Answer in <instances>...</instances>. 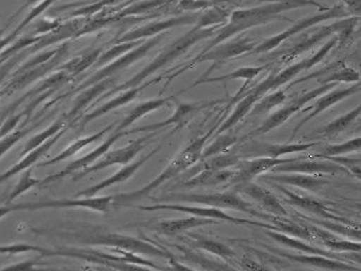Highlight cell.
Returning <instances> with one entry per match:
<instances>
[{
  "label": "cell",
  "instance_id": "49",
  "mask_svg": "<svg viewBox=\"0 0 361 271\" xmlns=\"http://www.w3.org/2000/svg\"><path fill=\"white\" fill-rule=\"evenodd\" d=\"M34 251V253H40L41 257L45 255L46 248L41 246H32L28 243H16L12 246H0V255H18V253H25Z\"/></svg>",
  "mask_w": 361,
  "mask_h": 271
},
{
  "label": "cell",
  "instance_id": "22",
  "mask_svg": "<svg viewBox=\"0 0 361 271\" xmlns=\"http://www.w3.org/2000/svg\"><path fill=\"white\" fill-rule=\"evenodd\" d=\"M317 145L316 143H294V144H255L247 150L246 157L255 158L278 159L284 155L305 152Z\"/></svg>",
  "mask_w": 361,
  "mask_h": 271
},
{
  "label": "cell",
  "instance_id": "54",
  "mask_svg": "<svg viewBox=\"0 0 361 271\" xmlns=\"http://www.w3.org/2000/svg\"><path fill=\"white\" fill-rule=\"evenodd\" d=\"M42 1L43 0H24V2L22 4L20 8H19L18 10H17L16 12H15L14 14H13L12 16L8 18V20L6 21V28H4L1 32H4V30L8 28V24L13 23V21L15 20V18H17V17H18L24 10H26V8H32V6H37V4H40V2Z\"/></svg>",
  "mask_w": 361,
  "mask_h": 271
},
{
  "label": "cell",
  "instance_id": "52",
  "mask_svg": "<svg viewBox=\"0 0 361 271\" xmlns=\"http://www.w3.org/2000/svg\"><path fill=\"white\" fill-rule=\"evenodd\" d=\"M24 113L18 114V115L11 116L10 118L4 121V124L0 126V139L10 135V133L18 126L20 122L21 118L23 117Z\"/></svg>",
  "mask_w": 361,
  "mask_h": 271
},
{
  "label": "cell",
  "instance_id": "57",
  "mask_svg": "<svg viewBox=\"0 0 361 271\" xmlns=\"http://www.w3.org/2000/svg\"><path fill=\"white\" fill-rule=\"evenodd\" d=\"M349 1V6L354 13L360 15V0H348Z\"/></svg>",
  "mask_w": 361,
  "mask_h": 271
},
{
  "label": "cell",
  "instance_id": "37",
  "mask_svg": "<svg viewBox=\"0 0 361 271\" xmlns=\"http://www.w3.org/2000/svg\"><path fill=\"white\" fill-rule=\"evenodd\" d=\"M65 126V119L60 118L58 121L54 122V124H51L49 128H46V130L42 131V132L39 133V134L35 135L34 137L30 138V139L28 140L27 143L24 146L23 152H21L20 156H25L28 152H30L32 150L38 148L39 146L42 145V144L45 143V142L47 141V140H49L50 138L54 137V136L60 133L61 131L64 130Z\"/></svg>",
  "mask_w": 361,
  "mask_h": 271
},
{
  "label": "cell",
  "instance_id": "23",
  "mask_svg": "<svg viewBox=\"0 0 361 271\" xmlns=\"http://www.w3.org/2000/svg\"><path fill=\"white\" fill-rule=\"evenodd\" d=\"M66 128L64 130L61 131L60 133H58L54 137L50 138L49 140L43 143L42 145L39 146L36 150H32V152H28L27 155L24 156V158L21 159L18 163L15 164L14 166H12V168L8 170V171L4 172V174H0V183H4V181H8V179L12 178V176H16V174H20V172L24 171V170L28 169V168L32 167L35 163L39 161L56 142L59 141L61 137H62L63 134H64Z\"/></svg>",
  "mask_w": 361,
  "mask_h": 271
},
{
  "label": "cell",
  "instance_id": "43",
  "mask_svg": "<svg viewBox=\"0 0 361 271\" xmlns=\"http://www.w3.org/2000/svg\"><path fill=\"white\" fill-rule=\"evenodd\" d=\"M361 147L360 137L355 138V139L349 140L345 143L336 144V145H329L322 150V154L319 155V158L323 157H336L343 156L349 152H358Z\"/></svg>",
  "mask_w": 361,
  "mask_h": 271
},
{
  "label": "cell",
  "instance_id": "53",
  "mask_svg": "<svg viewBox=\"0 0 361 271\" xmlns=\"http://www.w3.org/2000/svg\"><path fill=\"white\" fill-rule=\"evenodd\" d=\"M38 264H40L39 261H35V260H30V261L21 262V263L14 264V265L6 266V267L1 268V271H27L32 270L34 267H36Z\"/></svg>",
  "mask_w": 361,
  "mask_h": 271
},
{
  "label": "cell",
  "instance_id": "7",
  "mask_svg": "<svg viewBox=\"0 0 361 271\" xmlns=\"http://www.w3.org/2000/svg\"><path fill=\"white\" fill-rule=\"evenodd\" d=\"M159 202L196 203L219 209L238 210L252 216H264L253 209L252 205L245 202L236 192L213 194H171L159 200Z\"/></svg>",
  "mask_w": 361,
  "mask_h": 271
},
{
  "label": "cell",
  "instance_id": "27",
  "mask_svg": "<svg viewBox=\"0 0 361 271\" xmlns=\"http://www.w3.org/2000/svg\"><path fill=\"white\" fill-rule=\"evenodd\" d=\"M262 181H275V183H282V185L295 186V187L301 188V189L308 190V191L317 192L321 189L323 186L328 183L327 181L310 176V174H283V176H262Z\"/></svg>",
  "mask_w": 361,
  "mask_h": 271
},
{
  "label": "cell",
  "instance_id": "39",
  "mask_svg": "<svg viewBox=\"0 0 361 271\" xmlns=\"http://www.w3.org/2000/svg\"><path fill=\"white\" fill-rule=\"evenodd\" d=\"M286 100V95L283 90H275L273 93L267 94L259 102H256L252 110L250 111V115L257 116L266 114L269 111L272 110V109L283 104Z\"/></svg>",
  "mask_w": 361,
  "mask_h": 271
},
{
  "label": "cell",
  "instance_id": "51",
  "mask_svg": "<svg viewBox=\"0 0 361 271\" xmlns=\"http://www.w3.org/2000/svg\"><path fill=\"white\" fill-rule=\"evenodd\" d=\"M323 158L338 164L341 167L345 168L348 172H351L352 174L360 179V159L343 158V157L338 156L323 157Z\"/></svg>",
  "mask_w": 361,
  "mask_h": 271
},
{
  "label": "cell",
  "instance_id": "44",
  "mask_svg": "<svg viewBox=\"0 0 361 271\" xmlns=\"http://www.w3.org/2000/svg\"><path fill=\"white\" fill-rule=\"evenodd\" d=\"M141 41H133V42H126V43H117V45L113 46L109 48L107 52L99 56L98 60L96 61L95 65L98 67L104 66L106 63L111 62L114 59H118L121 56L122 54H126L129 50L133 49L141 44Z\"/></svg>",
  "mask_w": 361,
  "mask_h": 271
},
{
  "label": "cell",
  "instance_id": "13",
  "mask_svg": "<svg viewBox=\"0 0 361 271\" xmlns=\"http://www.w3.org/2000/svg\"><path fill=\"white\" fill-rule=\"evenodd\" d=\"M221 102V100H211V102H196V104H179L177 106L176 110L171 117L164 121L157 122V124H149V126H141V128H133V130L128 131V135L135 134V133H144V132H157L161 128H166V126H175V131L185 126L190 120L196 115L197 113L200 112L203 109L209 108L214 104Z\"/></svg>",
  "mask_w": 361,
  "mask_h": 271
},
{
  "label": "cell",
  "instance_id": "47",
  "mask_svg": "<svg viewBox=\"0 0 361 271\" xmlns=\"http://www.w3.org/2000/svg\"><path fill=\"white\" fill-rule=\"evenodd\" d=\"M360 73L353 68L345 67L336 70L334 73L329 74L325 80H322L321 85L330 84V83H360Z\"/></svg>",
  "mask_w": 361,
  "mask_h": 271
},
{
  "label": "cell",
  "instance_id": "48",
  "mask_svg": "<svg viewBox=\"0 0 361 271\" xmlns=\"http://www.w3.org/2000/svg\"><path fill=\"white\" fill-rule=\"evenodd\" d=\"M99 54L100 49L94 50L90 54H85L82 58H78V60L74 61V62L68 63L64 66L65 69L67 71L72 72V73H80L91 65L95 64L96 61L99 58Z\"/></svg>",
  "mask_w": 361,
  "mask_h": 271
},
{
  "label": "cell",
  "instance_id": "19",
  "mask_svg": "<svg viewBox=\"0 0 361 271\" xmlns=\"http://www.w3.org/2000/svg\"><path fill=\"white\" fill-rule=\"evenodd\" d=\"M360 91V82L356 83L353 86L349 87V88L341 89V90H334L329 92V93H324L323 96H319V100H317L316 104L312 107V112L308 114L306 117H304L301 121L298 124L295 130L293 131L292 137H290V140L294 139L295 136L297 135V133L301 130L302 126L306 124V122L310 121V120L314 119V117L319 115V114L323 113L324 111L328 110L330 107L334 106V104H338V102H341V100H345V98L349 97V96L354 95V94L358 93Z\"/></svg>",
  "mask_w": 361,
  "mask_h": 271
},
{
  "label": "cell",
  "instance_id": "5",
  "mask_svg": "<svg viewBox=\"0 0 361 271\" xmlns=\"http://www.w3.org/2000/svg\"><path fill=\"white\" fill-rule=\"evenodd\" d=\"M255 47L256 41L251 38L236 39V40L231 41V42L220 43V44L214 46L207 52L198 54L196 58L192 59V61L187 66L177 71L174 76H170L169 82L179 74L183 73L185 70L191 69V68L196 66L197 64H200V63L212 61L213 62L212 67L207 71H205L198 80H204V78H209V74L212 72L222 66L227 61L238 58V56H243V54H251Z\"/></svg>",
  "mask_w": 361,
  "mask_h": 271
},
{
  "label": "cell",
  "instance_id": "12",
  "mask_svg": "<svg viewBox=\"0 0 361 271\" xmlns=\"http://www.w3.org/2000/svg\"><path fill=\"white\" fill-rule=\"evenodd\" d=\"M153 136L154 134L140 138V139L135 140V141H131L128 145L124 146V147L106 152V155L102 156L104 159L102 161L93 164V165L87 166L82 171L78 172L72 180H80V179L84 178V176H87L89 174H92V172L99 171V170L106 169V168L111 167L113 165H128L129 162L133 161L135 157L145 147L146 142L151 139Z\"/></svg>",
  "mask_w": 361,
  "mask_h": 271
},
{
  "label": "cell",
  "instance_id": "14",
  "mask_svg": "<svg viewBox=\"0 0 361 271\" xmlns=\"http://www.w3.org/2000/svg\"><path fill=\"white\" fill-rule=\"evenodd\" d=\"M197 20H198V15H187V16L174 17V18L167 19V20L154 21V23H150L131 30L121 38L118 39L117 43L133 42V41L152 38L157 35L163 34L164 32L169 30L171 28L195 24Z\"/></svg>",
  "mask_w": 361,
  "mask_h": 271
},
{
  "label": "cell",
  "instance_id": "32",
  "mask_svg": "<svg viewBox=\"0 0 361 271\" xmlns=\"http://www.w3.org/2000/svg\"><path fill=\"white\" fill-rule=\"evenodd\" d=\"M267 66H260V67H240L238 69H236L235 71L231 72V73L225 74V76H216V78H207L204 80H196L194 83V85H192L191 88L192 87L198 86V85L201 84H207V83H221V82H228V80H246V84L243 87L242 90L240 91V93L236 95V97L242 95L243 92H244L245 88H246L247 85H248L249 80H255L256 76H259L264 69H266Z\"/></svg>",
  "mask_w": 361,
  "mask_h": 271
},
{
  "label": "cell",
  "instance_id": "11",
  "mask_svg": "<svg viewBox=\"0 0 361 271\" xmlns=\"http://www.w3.org/2000/svg\"><path fill=\"white\" fill-rule=\"evenodd\" d=\"M163 38L164 34L157 35V36L148 39L145 42H142L141 44L133 48L131 52L122 54L117 60L109 63L106 67L100 69L95 76H92L87 82H85L82 86H80V89L87 88L91 85L96 84V83L100 82V80H106L109 76H111L113 74L117 73V72L130 66L133 63L141 60L154 46L159 44L163 40Z\"/></svg>",
  "mask_w": 361,
  "mask_h": 271
},
{
  "label": "cell",
  "instance_id": "55",
  "mask_svg": "<svg viewBox=\"0 0 361 271\" xmlns=\"http://www.w3.org/2000/svg\"><path fill=\"white\" fill-rule=\"evenodd\" d=\"M242 267L247 270H264V268H262L259 264L256 263L253 260L247 259V258L243 259Z\"/></svg>",
  "mask_w": 361,
  "mask_h": 271
},
{
  "label": "cell",
  "instance_id": "21",
  "mask_svg": "<svg viewBox=\"0 0 361 271\" xmlns=\"http://www.w3.org/2000/svg\"><path fill=\"white\" fill-rule=\"evenodd\" d=\"M274 187L286 196V202L288 205H295V207H300V209L304 210V211L308 212V213L314 214V215L325 218V219L347 222V220L343 219V218H340L338 216L332 214L328 210V207L323 205V203H319V200L305 198V196L298 195V194L293 193L290 190L286 189V188L281 187V186L277 185V183H275Z\"/></svg>",
  "mask_w": 361,
  "mask_h": 271
},
{
  "label": "cell",
  "instance_id": "56",
  "mask_svg": "<svg viewBox=\"0 0 361 271\" xmlns=\"http://www.w3.org/2000/svg\"><path fill=\"white\" fill-rule=\"evenodd\" d=\"M124 1V0H92L91 6H111V4H119V2Z\"/></svg>",
  "mask_w": 361,
  "mask_h": 271
},
{
  "label": "cell",
  "instance_id": "41",
  "mask_svg": "<svg viewBox=\"0 0 361 271\" xmlns=\"http://www.w3.org/2000/svg\"><path fill=\"white\" fill-rule=\"evenodd\" d=\"M204 159L205 161L200 166V169L197 172L201 171V170H214H214L228 169L240 162V158L238 156L231 154L216 155V156Z\"/></svg>",
  "mask_w": 361,
  "mask_h": 271
},
{
  "label": "cell",
  "instance_id": "42",
  "mask_svg": "<svg viewBox=\"0 0 361 271\" xmlns=\"http://www.w3.org/2000/svg\"><path fill=\"white\" fill-rule=\"evenodd\" d=\"M32 168H28V169L24 171V174L21 176L20 180H19L17 185L15 186L13 191L11 192L10 196H8V200H6V205H10L13 200L18 198L22 194L26 193V192L32 189V188L40 185L41 181L38 180V179L32 178Z\"/></svg>",
  "mask_w": 361,
  "mask_h": 271
},
{
  "label": "cell",
  "instance_id": "9",
  "mask_svg": "<svg viewBox=\"0 0 361 271\" xmlns=\"http://www.w3.org/2000/svg\"><path fill=\"white\" fill-rule=\"evenodd\" d=\"M142 211H159V210H169V211L183 212V213L191 214L198 217L209 218L214 220H224V222H233L235 224H250V226L264 227L266 229H273L279 231L276 226H270L262 222H251V220L240 219V218L233 217L222 211V209L214 207H192V205H178V203H159L154 205H141L137 207Z\"/></svg>",
  "mask_w": 361,
  "mask_h": 271
},
{
  "label": "cell",
  "instance_id": "24",
  "mask_svg": "<svg viewBox=\"0 0 361 271\" xmlns=\"http://www.w3.org/2000/svg\"><path fill=\"white\" fill-rule=\"evenodd\" d=\"M159 80H151V82L147 83V84L143 85V86L128 89V90L124 91V93L118 95L117 97L109 100L106 104L98 107V108L95 109L93 112L84 116L82 121H80V126H85V124H89V122L93 121V120L97 119V118L102 117V116L106 115V114L111 112V111L116 110V109L120 108V107L126 106V104L133 102V100L137 97V94L143 90V89H145L146 87L149 86V85L157 82Z\"/></svg>",
  "mask_w": 361,
  "mask_h": 271
},
{
  "label": "cell",
  "instance_id": "38",
  "mask_svg": "<svg viewBox=\"0 0 361 271\" xmlns=\"http://www.w3.org/2000/svg\"><path fill=\"white\" fill-rule=\"evenodd\" d=\"M175 248L179 249L183 253V259L191 263L196 264L200 267L207 270H233L227 264L216 263V262L211 261V260L205 258L201 253H195L191 248H185V246H175Z\"/></svg>",
  "mask_w": 361,
  "mask_h": 271
},
{
  "label": "cell",
  "instance_id": "20",
  "mask_svg": "<svg viewBox=\"0 0 361 271\" xmlns=\"http://www.w3.org/2000/svg\"><path fill=\"white\" fill-rule=\"evenodd\" d=\"M238 190L259 203L262 209L270 212L273 215L278 217H284L288 215L286 209L278 200L276 196L266 188L260 187L251 181H245V183H240Z\"/></svg>",
  "mask_w": 361,
  "mask_h": 271
},
{
  "label": "cell",
  "instance_id": "28",
  "mask_svg": "<svg viewBox=\"0 0 361 271\" xmlns=\"http://www.w3.org/2000/svg\"><path fill=\"white\" fill-rule=\"evenodd\" d=\"M267 234L270 236L272 239L278 243L283 244V246H288V248L297 249V251H303V253H307V255H323V257L330 258V259L341 260L345 258V255H338V253H332L330 251H324V249L314 248V246L306 244L305 242L300 241V240L295 239V238L290 237L288 235H283V234L278 233L277 231H273V229H269L267 231Z\"/></svg>",
  "mask_w": 361,
  "mask_h": 271
},
{
  "label": "cell",
  "instance_id": "50",
  "mask_svg": "<svg viewBox=\"0 0 361 271\" xmlns=\"http://www.w3.org/2000/svg\"><path fill=\"white\" fill-rule=\"evenodd\" d=\"M36 128L37 126H34V128H27V130L17 131V132L6 136V137L0 139V158H1L4 155H6L15 144L18 143L22 138L30 134V133Z\"/></svg>",
  "mask_w": 361,
  "mask_h": 271
},
{
  "label": "cell",
  "instance_id": "30",
  "mask_svg": "<svg viewBox=\"0 0 361 271\" xmlns=\"http://www.w3.org/2000/svg\"><path fill=\"white\" fill-rule=\"evenodd\" d=\"M174 100L175 96H169V97L147 100V102L137 104V106L135 107V109L120 122L119 126L116 128V132H121V131L126 130V128L135 124L137 120L141 119L144 116L153 112V111L159 110V109L163 108V107L168 106V104H170V102Z\"/></svg>",
  "mask_w": 361,
  "mask_h": 271
},
{
  "label": "cell",
  "instance_id": "61",
  "mask_svg": "<svg viewBox=\"0 0 361 271\" xmlns=\"http://www.w3.org/2000/svg\"><path fill=\"white\" fill-rule=\"evenodd\" d=\"M212 1H214H214H216V0H212Z\"/></svg>",
  "mask_w": 361,
  "mask_h": 271
},
{
  "label": "cell",
  "instance_id": "45",
  "mask_svg": "<svg viewBox=\"0 0 361 271\" xmlns=\"http://www.w3.org/2000/svg\"><path fill=\"white\" fill-rule=\"evenodd\" d=\"M274 224L279 229V231L290 234L294 237L301 238V239L312 240L314 238L312 231L310 229L298 226L297 224L290 222V220L284 219V217H278L274 219Z\"/></svg>",
  "mask_w": 361,
  "mask_h": 271
},
{
  "label": "cell",
  "instance_id": "59",
  "mask_svg": "<svg viewBox=\"0 0 361 271\" xmlns=\"http://www.w3.org/2000/svg\"><path fill=\"white\" fill-rule=\"evenodd\" d=\"M6 114L4 113V115L0 116V126H1V124H4V117H6Z\"/></svg>",
  "mask_w": 361,
  "mask_h": 271
},
{
  "label": "cell",
  "instance_id": "4",
  "mask_svg": "<svg viewBox=\"0 0 361 271\" xmlns=\"http://www.w3.org/2000/svg\"><path fill=\"white\" fill-rule=\"evenodd\" d=\"M76 239H80L82 243L91 246H109V248L121 249L133 253H144L152 257L165 258V259H175L174 255L168 249L161 246H155L146 241L128 237V236L119 235L115 233H106L99 229L94 231H73L71 233Z\"/></svg>",
  "mask_w": 361,
  "mask_h": 271
},
{
  "label": "cell",
  "instance_id": "16",
  "mask_svg": "<svg viewBox=\"0 0 361 271\" xmlns=\"http://www.w3.org/2000/svg\"><path fill=\"white\" fill-rule=\"evenodd\" d=\"M271 171L281 172V174H334L338 172H348L345 168L341 167L334 162L307 161L304 158H296L294 161L275 166Z\"/></svg>",
  "mask_w": 361,
  "mask_h": 271
},
{
  "label": "cell",
  "instance_id": "33",
  "mask_svg": "<svg viewBox=\"0 0 361 271\" xmlns=\"http://www.w3.org/2000/svg\"><path fill=\"white\" fill-rule=\"evenodd\" d=\"M116 124H111L100 132L96 133V134L89 136V137L82 138V139H78V141L72 143L71 145L68 146L65 148L60 155L56 157V158L49 159V161L43 162V163L39 164V167H44V166L54 165V164L60 163V162L64 161V159L70 158V157L74 156L78 154L80 150L82 148L87 147L90 144L95 143L98 140L102 139L104 135L107 134L109 131L113 130L114 126Z\"/></svg>",
  "mask_w": 361,
  "mask_h": 271
},
{
  "label": "cell",
  "instance_id": "25",
  "mask_svg": "<svg viewBox=\"0 0 361 271\" xmlns=\"http://www.w3.org/2000/svg\"><path fill=\"white\" fill-rule=\"evenodd\" d=\"M275 251V249H273ZM278 255L283 257L284 259L292 260L298 263L307 264V265L314 266V267L321 268L326 270H341V271H358L360 268L353 267L345 262H341L340 260L330 259V258L323 257L319 255H288V253H280L275 251Z\"/></svg>",
  "mask_w": 361,
  "mask_h": 271
},
{
  "label": "cell",
  "instance_id": "6",
  "mask_svg": "<svg viewBox=\"0 0 361 271\" xmlns=\"http://www.w3.org/2000/svg\"><path fill=\"white\" fill-rule=\"evenodd\" d=\"M349 15L350 13L345 11L343 4H336V6H331V8H326L325 11H322L319 14L305 17L302 20L293 24L290 28H286L283 32H279V34L275 35L271 38L266 39L260 44L256 45L251 54H264V52H272L295 35L299 34V32H303V30H307L312 26L324 23V21L331 20V19L348 18Z\"/></svg>",
  "mask_w": 361,
  "mask_h": 271
},
{
  "label": "cell",
  "instance_id": "46",
  "mask_svg": "<svg viewBox=\"0 0 361 271\" xmlns=\"http://www.w3.org/2000/svg\"><path fill=\"white\" fill-rule=\"evenodd\" d=\"M238 141V138L231 135L216 136V140L207 150H203L201 155V159H204L209 157L216 156V155L222 154L224 150H228L231 145H233Z\"/></svg>",
  "mask_w": 361,
  "mask_h": 271
},
{
  "label": "cell",
  "instance_id": "29",
  "mask_svg": "<svg viewBox=\"0 0 361 271\" xmlns=\"http://www.w3.org/2000/svg\"><path fill=\"white\" fill-rule=\"evenodd\" d=\"M235 171L229 169L201 170L191 180L185 181L180 187L195 188L203 186H216L233 181Z\"/></svg>",
  "mask_w": 361,
  "mask_h": 271
},
{
  "label": "cell",
  "instance_id": "36",
  "mask_svg": "<svg viewBox=\"0 0 361 271\" xmlns=\"http://www.w3.org/2000/svg\"><path fill=\"white\" fill-rule=\"evenodd\" d=\"M310 231H312L314 237L317 236L322 241L325 242L326 246L331 249V251H351V253H360V251L361 246L358 242L345 241V240L338 239V238L332 236L331 234L316 229V227H314Z\"/></svg>",
  "mask_w": 361,
  "mask_h": 271
},
{
  "label": "cell",
  "instance_id": "31",
  "mask_svg": "<svg viewBox=\"0 0 361 271\" xmlns=\"http://www.w3.org/2000/svg\"><path fill=\"white\" fill-rule=\"evenodd\" d=\"M113 84L114 80H111V78H106V80L96 83L91 88L82 92L78 97L75 98V102H74L73 106H72L71 111L68 113V119H72V118L76 117L78 114L82 113L93 100L99 97V96L102 95V93H104V92H106V90H109Z\"/></svg>",
  "mask_w": 361,
  "mask_h": 271
},
{
  "label": "cell",
  "instance_id": "10",
  "mask_svg": "<svg viewBox=\"0 0 361 271\" xmlns=\"http://www.w3.org/2000/svg\"><path fill=\"white\" fill-rule=\"evenodd\" d=\"M115 205V196H102V198H84L80 200H59L49 202L18 203L11 205L13 212L36 211L43 209H87L93 211L107 213L111 211V205Z\"/></svg>",
  "mask_w": 361,
  "mask_h": 271
},
{
  "label": "cell",
  "instance_id": "15",
  "mask_svg": "<svg viewBox=\"0 0 361 271\" xmlns=\"http://www.w3.org/2000/svg\"><path fill=\"white\" fill-rule=\"evenodd\" d=\"M128 136V131H121V132H115V134L111 136L109 139L106 140L104 143H102L99 147L95 148L93 152L90 154L85 155L82 158L76 159V161L72 162V163L68 164L66 166L65 169L62 171L58 172V174H51V176H47L41 181L40 185L44 186L48 185V183H54V181L61 180V179L65 178V176H69V174H75L78 171H82V169L87 168V166L93 164L96 159L102 158L104 155H106L109 152V148L115 144L117 140L120 138Z\"/></svg>",
  "mask_w": 361,
  "mask_h": 271
},
{
  "label": "cell",
  "instance_id": "17",
  "mask_svg": "<svg viewBox=\"0 0 361 271\" xmlns=\"http://www.w3.org/2000/svg\"><path fill=\"white\" fill-rule=\"evenodd\" d=\"M161 146H163V144L157 146V147H155L152 152H149L147 156L140 159L139 161L135 162V163L131 164V165H128H128H126V167L122 168L121 170L116 172L115 174L109 176L106 180L100 181V183H96V185L92 186V187L87 188V189L78 192V193L76 194V196H78V198H93V196L97 195V194L99 193L100 191H102V190L106 189V188L111 187V186L114 185H117V183H124V181H128V179H130L131 176L135 174V172L137 171V170L139 169L143 164H145L149 159L152 158L155 154H157V152H159V150H161Z\"/></svg>",
  "mask_w": 361,
  "mask_h": 271
},
{
  "label": "cell",
  "instance_id": "2",
  "mask_svg": "<svg viewBox=\"0 0 361 271\" xmlns=\"http://www.w3.org/2000/svg\"><path fill=\"white\" fill-rule=\"evenodd\" d=\"M221 26L222 25H214L211 26V28H201V30H197V28H192L187 34L183 35V37L175 40L172 44L168 46L163 52H161L150 64L147 65L143 70H141L139 73L135 74L133 78H131L130 80H128V82L124 83V84L119 85V86L114 88L113 90H109V94H107V95L141 86L142 83H143L148 76H152L157 70L167 66V65H169L173 61L183 56L192 46L197 44V43L200 42V41L207 40V39L211 38L214 35H216V30H218Z\"/></svg>",
  "mask_w": 361,
  "mask_h": 271
},
{
  "label": "cell",
  "instance_id": "8",
  "mask_svg": "<svg viewBox=\"0 0 361 271\" xmlns=\"http://www.w3.org/2000/svg\"><path fill=\"white\" fill-rule=\"evenodd\" d=\"M338 83H330V84L321 85L318 88L312 89V90L305 92L302 95L298 96L290 104L284 106L283 108L279 109L276 112L273 113L259 128H256L253 132L249 133L246 137H258L279 128L280 126L288 121L294 114L301 111V109L312 100H316L319 96L323 95L326 92H329L332 89L338 86Z\"/></svg>",
  "mask_w": 361,
  "mask_h": 271
},
{
  "label": "cell",
  "instance_id": "34",
  "mask_svg": "<svg viewBox=\"0 0 361 271\" xmlns=\"http://www.w3.org/2000/svg\"><path fill=\"white\" fill-rule=\"evenodd\" d=\"M189 236L192 239L191 246L194 248L209 251V253L225 260L233 259V257H235V253L233 249L225 246V244L221 243V242L214 241V240L202 237V236L194 235V234H189Z\"/></svg>",
  "mask_w": 361,
  "mask_h": 271
},
{
  "label": "cell",
  "instance_id": "1",
  "mask_svg": "<svg viewBox=\"0 0 361 271\" xmlns=\"http://www.w3.org/2000/svg\"><path fill=\"white\" fill-rule=\"evenodd\" d=\"M307 6H316L319 8V12L328 8L319 4L318 0H276L253 8L233 11L226 23L216 30V37L201 54L256 26L264 25L273 21H290V19L283 17V13Z\"/></svg>",
  "mask_w": 361,
  "mask_h": 271
},
{
  "label": "cell",
  "instance_id": "3",
  "mask_svg": "<svg viewBox=\"0 0 361 271\" xmlns=\"http://www.w3.org/2000/svg\"><path fill=\"white\" fill-rule=\"evenodd\" d=\"M211 135L212 132H209L204 137L194 140L188 147H185L176 158L171 162L167 168L157 179L150 181L145 187L137 190V191L116 195L115 203L126 205L128 203L135 202V200H139V198H144V196L148 195L150 192H152L153 190L159 187L161 183L171 180V179L174 178L180 172L185 171L190 166L194 165L195 163H197L201 159L205 142L211 137Z\"/></svg>",
  "mask_w": 361,
  "mask_h": 271
},
{
  "label": "cell",
  "instance_id": "35",
  "mask_svg": "<svg viewBox=\"0 0 361 271\" xmlns=\"http://www.w3.org/2000/svg\"><path fill=\"white\" fill-rule=\"evenodd\" d=\"M361 107H356L354 110L350 111L345 115L341 116L338 119L334 120V121L328 124L327 126H324L319 130V133L324 136V137H336L343 132L345 128H349L356 119L360 116Z\"/></svg>",
  "mask_w": 361,
  "mask_h": 271
},
{
  "label": "cell",
  "instance_id": "40",
  "mask_svg": "<svg viewBox=\"0 0 361 271\" xmlns=\"http://www.w3.org/2000/svg\"><path fill=\"white\" fill-rule=\"evenodd\" d=\"M228 16L227 11L222 10L218 6H213L211 10L198 17V20L195 23L194 28L201 30V28H211L214 25H223L226 23Z\"/></svg>",
  "mask_w": 361,
  "mask_h": 271
},
{
  "label": "cell",
  "instance_id": "58",
  "mask_svg": "<svg viewBox=\"0 0 361 271\" xmlns=\"http://www.w3.org/2000/svg\"><path fill=\"white\" fill-rule=\"evenodd\" d=\"M13 213V209L11 205H4V207H0V219L6 217L8 214Z\"/></svg>",
  "mask_w": 361,
  "mask_h": 271
},
{
  "label": "cell",
  "instance_id": "26",
  "mask_svg": "<svg viewBox=\"0 0 361 271\" xmlns=\"http://www.w3.org/2000/svg\"><path fill=\"white\" fill-rule=\"evenodd\" d=\"M218 222L219 220L195 216V217L183 218V219L165 220V222H159L155 227V229L164 235L174 236L189 231L194 227L216 224Z\"/></svg>",
  "mask_w": 361,
  "mask_h": 271
},
{
  "label": "cell",
  "instance_id": "18",
  "mask_svg": "<svg viewBox=\"0 0 361 271\" xmlns=\"http://www.w3.org/2000/svg\"><path fill=\"white\" fill-rule=\"evenodd\" d=\"M295 159L256 158L240 161L235 165L238 170H236L235 176H234L231 183L234 181V183H240L250 181L255 176L270 171L275 166L294 161Z\"/></svg>",
  "mask_w": 361,
  "mask_h": 271
},
{
  "label": "cell",
  "instance_id": "60",
  "mask_svg": "<svg viewBox=\"0 0 361 271\" xmlns=\"http://www.w3.org/2000/svg\"><path fill=\"white\" fill-rule=\"evenodd\" d=\"M341 1H343L345 6H349V1H348V0H341Z\"/></svg>",
  "mask_w": 361,
  "mask_h": 271
}]
</instances>
